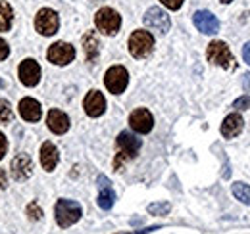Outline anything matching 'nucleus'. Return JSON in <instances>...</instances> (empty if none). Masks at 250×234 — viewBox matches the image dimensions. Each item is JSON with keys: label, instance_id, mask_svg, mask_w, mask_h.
Here are the masks:
<instances>
[{"label": "nucleus", "instance_id": "obj_18", "mask_svg": "<svg viewBox=\"0 0 250 234\" xmlns=\"http://www.w3.org/2000/svg\"><path fill=\"white\" fill-rule=\"evenodd\" d=\"M46 123H48V129L56 135H63L69 129V117L60 110H50L48 117H46Z\"/></svg>", "mask_w": 250, "mask_h": 234}, {"label": "nucleus", "instance_id": "obj_14", "mask_svg": "<svg viewBox=\"0 0 250 234\" xmlns=\"http://www.w3.org/2000/svg\"><path fill=\"white\" fill-rule=\"evenodd\" d=\"M58 159H60L58 148L52 142H44L41 146V165L44 171H54V167L58 165Z\"/></svg>", "mask_w": 250, "mask_h": 234}, {"label": "nucleus", "instance_id": "obj_26", "mask_svg": "<svg viewBox=\"0 0 250 234\" xmlns=\"http://www.w3.org/2000/svg\"><path fill=\"white\" fill-rule=\"evenodd\" d=\"M233 108L235 110H249L250 108V96H241V98H237L235 102H233Z\"/></svg>", "mask_w": 250, "mask_h": 234}, {"label": "nucleus", "instance_id": "obj_1", "mask_svg": "<svg viewBox=\"0 0 250 234\" xmlns=\"http://www.w3.org/2000/svg\"><path fill=\"white\" fill-rule=\"evenodd\" d=\"M152 50H154V37H152V33L139 29L129 37V52H131L133 58H146V56L152 54Z\"/></svg>", "mask_w": 250, "mask_h": 234}, {"label": "nucleus", "instance_id": "obj_8", "mask_svg": "<svg viewBox=\"0 0 250 234\" xmlns=\"http://www.w3.org/2000/svg\"><path fill=\"white\" fill-rule=\"evenodd\" d=\"M143 21H145V25H146L148 29L158 31V33H167L169 27H171V20H169V16H167L162 8H150V10L145 14Z\"/></svg>", "mask_w": 250, "mask_h": 234}, {"label": "nucleus", "instance_id": "obj_7", "mask_svg": "<svg viewBox=\"0 0 250 234\" xmlns=\"http://www.w3.org/2000/svg\"><path fill=\"white\" fill-rule=\"evenodd\" d=\"M46 58H48L50 63H54V65H67V63H71L73 58H75V48L71 44H67V42H54L48 48Z\"/></svg>", "mask_w": 250, "mask_h": 234}, {"label": "nucleus", "instance_id": "obj_27", "mask_svg": "<svg viewBox=\"0 0 250 234\" xmlns=\"http://www.w3.org/2000/svg\"><path fill=\"white\" fill-rule=\"evenodd\" d=\"M167 10H179L181 8V4L185 2V0H160Z\"/></svg>", "mask_w": 250, "mask_h": 234}, {"label": "nucleus", "instance_id": "obj_16", "mask_svg": "<svg viewBox=\"0 0 250 234\" xmlns=\"http://www.w3.org/2000/svg\"><path fill=\"white\" fill-rule=\"evenodd\" d=\"M243 125H245L243 117L239 116V114H231V116L225 117L223 123H221V135H223L225 138H235V136L241 135Z\"/></svg>", "mask_w": 250, "mask_h": 234}, {"label": "nucleus", "instance_id": "obj_11", "mask_svg": "<svg viewBox=\"0 0 250 234\" xmlns=\"http://www.w3.org/2000/svg\"><path fill=\"white\" fill-rule=\"evenodd\" d=\"M192 21H194L196 29L200 31V33L214 35V33H218L219 31V20L212 14V12H208V10H198V12L194 14Z\"/></svg>", "mask_w": 250, "mask_h": 234}, {"label": "nucleus", "instance_id": "obj_19", "mask_svg": "<svg viewBox=\"0 0 250 234\" xmlns=\"http://www.w3.org/2000/svg\"><path fill=\"white\" fill-rule=\"evenodd\" d=\"M118 148H120V152L127 154L129 157H135L137 152L141 150V140H139L135 135L124 131V133H120V136H118Z\"/></svg>", "mask_w": 250, "mask_h": 234}, {"label": "nucleus", "instance_id": "obj_23", "mask_svg": "<svg viewBox=\"0 0 250 234\" xmlns=\"http://www.w3.org/2000/svg\"><path fill=\"white\" fill-rule=\"evenodd\" d=\"M12 108H10V104L6 102V100H0V125H6V123H10L12 121Z\"/></svg>", "mask_w": 250, "mask_h": 234}, {"label": "nucleus", "instance_id": "obj_20", "mask_svg": "<svg viewBox=\"0 0 250 234\" xmlns=\"http://www.w3.org/2000/svg\"><path fill=\"white\" fill-rule=\"evenodd\" d=\"M83 50H85L89 61H94V59H96V56H98V39H96L94 31H89V33L83 37Z\"/></svg>", "mask_w": 250, "mask_h": 234}, {"label": "nucleus", "instance_id": "obj_17", "mask_svg": "<svg viewBox=\"0 0 250 234\" xmlns=\"http://www.w3.org/2000/svg\"><path fill=\"white\" fill-rule=\"evenodd\" d=\"M98 186H100V192H98V200L96 202L102 209H110L116 202V194H114V190L110 186V180L104 175H100L98 176Z\"/></svg>", "mask_w": 250, "mask_h": 234}, {"label": "nucleus", "instance_id": "obj_6", "mask_svg": "<svg viewBox=\"0 0 250 234\" xmlns=\"http://www.w3.org/2000/svg\"><path fill=\"white\" fill-rule=\"evenodd\" d=\"M60 27V20H58V14L50 8H42L39 10L37 18H35V29L39 31L41 35L44 37H50L54 35Z\"/></svg>", "mask_w": 250, "mask_h": 234}, {"label": "nucleus", "instance_id": "obj_31", "mask_svg": "<svg viewBox=\"0 0 250 234\" xmlns=\"http://www.w3.org/2000/svg\"><path fill=\"white\" fill-rule=\"evenodd\" d=\"M6 182H8V178H6V171H4V169H0V190H2V188H6Z\"/></svg>", "mask_w": 250, "mask_h": 234}, {"label": "nucleus", "instance_id": "obj_3", "mask_svg": "<svg viewBox=\"0 0 250 234\" xmlns=\"http://www.w3.org/2000/svg\"><path fill=\"white\" fill-rule=\"evenodd\" d=\"M206 58H208L210 63L218 65V67H221V69H235V67H237V61H235V58H233L231 50H229L227 44L221 42V40H214V42L208 44Z\"/></svg>", "mask_w": 250, "mask_h": 234}, {"label": "nucleus", "instance_id": "obj_25", "mask_svg": "<svg viewBox=\"0 0 250 234\" xmlns=\"http://www.w3.org/2000/svg\"><path fill=\"white\" fill-rule=\"evenodd\" d=\"M171 209V205L169 204H152V205H148V211L152 213V215H166L167 211Z\"/></svg>", "mask_w": 250, "mask_h": 234}, {"label": "nucleus", "instance_id": "obj_13", "mask_svg": "<svg viewBox=\"0 0 250 234\" xmlns=\"http://www.w3.org/2000/svg\"><path fill=\"white\" fill-rule=\"evenodd\" d=\"M83 108L87 112V116L91 117H100L106 110V100L102 96V92L98 90H91L87 96H85V102H83Z\"/></svg>", "mask_w": 250, "mask_h": 234}, {"label": "nucleus", "instance_id": "obj_12", "mask_svg": "<svg viewBox=\"0 0 250 234\" xmlns=\"http://www.w3.org/2000/svg\"><path fill=\"white\" fill-rule=\"evenodd\" d=\"M12 176L14 180H27L33 175V161L27 154H18L14 159H12Z\"/></svg>", "mask_w": 250, "mask_h": 234}, {"label": "nucleus", "instance_id": "obj_33", "mask_svg": "<svg viewBox=\"0 0 250 234\" xmlns=\"http://www.w3.org/2000/svg\"><path fill=\"white\" fill-rule=\"evenodd\" d=\"M221 4H229V2H233V0H219Z\"/></svg>", "mask_w": 250, "mask_h": 234}, {"label": "nucleus", "instance_id": "obj_5", "mask_svg": "<svg viewBox=\"0 0 250 234\" xmlns=\"http://www.w3.org/2000/svg\"><path fill=\"white\" fill-rule=\"evenodd\" d=\"M104 85L112 94H122L129 85V73L122 65H114L104 75Z\"/></svg>", "mask_w": 250, "mask_h": 234}, {"label": "nucleus", "instance_id": "obj_2", "mask_svg": "<svg viewBox=\"0 0 250 234\" xmlns=\"http://www.w3.org/2000/svg\"><path fill=\"white\" fill-rule=\"evenodd\" d=\"M54 213H56V223L62 227V229H67L71 225H75L81 215H83V209L81 205L73 200H58V204L54 207Z\"/></svg>", "mask_w": 250, "mask_h": 234}, {"label": "nucleus", "instance_id": "obj_28", "mask_svg": "<svg viewBox=\"0 0 250 234\" xmlns=\"http://www.w3.org/2000/svg\"><path fill=\"white\" fill-rule=\"evenodd\" d=\"M8 54H10V46L6 44V40H4V39H0V61L8 58Z\"/></svg>", "mask_w": 250, "mask_h": 234}, {"label": "nucleus", "instance_id": "obj_32", "mask_svg": "<svg viewBox=\"0 0 250 234\" xmlns=\"http://www.w3.org/2000/svg\"><path fill=\"white\" fill-rule=\"evenodd\" d=\"M243 88H245V90H250V73H245V75H243Z\"/></svg>", "mask_w": 250, "mask_h": 234}, {"label": "nucleus", "instance_id": "obj_21", "mask_svg": "<svg viewBox=\"0 0 250 234\" xmlns=\"http://www.w3.org/2000/svg\"><path fill=\"white\" fill-rule=\"evenodd\" d=\"M12 20H14V12H12L10 4L0 2V31H10Z\"/></svg>", "mask_w": 250, "mask_h": 234}, {"label": "nucleus", "instance_id": "obj_15", "mask_svg": "<svg viewBox=\"0 0 250 234\" xmlns=\"http://www.w3.org/2000/svg\"><path fill=\"white\" fill-rule=\"evenodd\" d=\"M20 116L23 117L25 121H29V123H37L42 116L41 104L35 98H23L20 102Z\"/></svg>", "mask_w": 250, "mask_h": 234}, {"label": "nucleus", "instance_id": "obj_24", "mask_svg": "<svg viewBox=\"0 0 250 234\" xmlns=\"http://www.w3.org/2000/svg\"><path fill=\"white\" fill-rule=\"evenodd\" d=\"M27 215H29L31 221H41V217H42V209L35 204V202H31V204L27 205Z\"/></svg>", "mask_w": 250, "mask_h": 234}, {"label": "nucleus", "instance_id": "obj_10", "mask_svg": "<svg viewBox=\"0 0 250 234\" xmlns=\"http://www.w3.org/2000/svg\"><path fill=\"white\" fill-rule=\"evenodd\" d=\"M18 75H20V81L25 85V87H35L39 81H41V67L35 59L27 58L23 59L18 67Z\"/></svg>", "mask_w": 250, "mask_h": 234}, {"label": "nucleus", "instance_id": "obj_29", "mask_svg": "<svg viewBox=\"0 0 250 234\" xmlns=\"http://www.w3.org/2000/svg\"><path fill=\"white\" fill-rule=\"evenodd\" d=\"M6 150H8V142H6V136L0 133V159L4 157V154H6Z\"/></svg>", "mask_w": 250, "mask_h": 234}, {"label": "nucleus", "instance_id": "obj_22", "mask_svg": "<svg viewBox=\"0 0 250 234\" xmlns=\"http://www.w3.org/2000/svg\"><path fill=\"white\" fill-rule=\"evenodd\" d=\"M233 196L239 202L250 205V186L249 184H243V182H235L233 184Z\"/></svg>", "mask_w": 250, "mask_h": 234}, {"label": "nucleus", "instance_id": "obj_30", "mask_svg": "<svg viewBox=\"0 0 250 234\" xmlns=\"http://www.w3.org/2000/svg\"><path fill=\"white\" fill-rule=\"evenodd\" d=\"M243 59L250 65V42H247V44L243 46Z\"/></svg>", "mask_w": 250, "mask_h": 234}, {"label": "nucleus", "instance_id": "obj_4", "mask_svg": "<svg viewBox=\"0 0 250 234\" xmlns=\"http://www.w3.org/2000/svg\"><path fill=\"white\" fill-rule=\"evenodd\" d=\"M94 23H96V27H98L100 33H104V35H116L120 31V27H122V18L112 8H100L96 12V16H94Z\"/></svg>", "mask_w": 250, "mask_h": 234}, {"label": "nucleus", "instance_id": "obj_9", "mask_svg": "<svg viewBox=\"0 0 250 234\" xmlns=\"http://www.w3.org/2000/svg\"><path fill=\"white\" fill-rule=\"evenodd\" d=\"M129 125H131V129H133L135 133L146 135V133H150L152 127H154V117H152V114H150L148 110L139 108V110H135V112L129 116Z\"/></svg>", "mask_w": 250, "mask_h": 234}]
</instances>
